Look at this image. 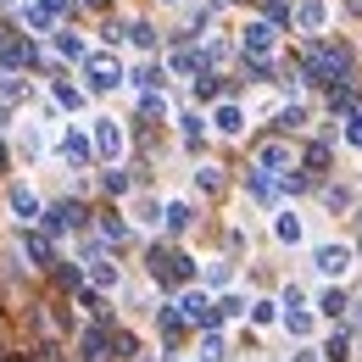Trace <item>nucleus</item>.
Returning a JSON list of instances; mask_svg holds the SVG:
<instances>
[{
    "mask_svg": "<svg viewBox=\"0 0 362 362\" xmlns=\"http://www.w3.org/2000/svg\"><path fill=\"white\" fill-rule=\"evenodd\" d=\"M284 307H290V313H284V329H290V334H296V340H307V334H313V307H307V296H301V290H290V296H284Z\"/></svg>",
    "mask_w": 362,
    "mask_h": 362,
    "instance_id": "6",
    "label": "nucleus"
},
{
    "mask_svg": "<svg viewBox=\"0 0 362 362\" xmlns=\"http://www.w3.org/2000/svg\"><path fill=\"white\" fill-rule=\"evenodd\" d=\"M173 73H206V62H201V50H173Z\"/></svg>",
    "mask_w": 362,
    "mask_h": 362,
    "instance_id": "23",
    "label": "nucleus"
},
{
    "mask_svg": "<svg viewBox=\"0 0 362 362\" xmlns=\"http://www.w3.org/2000/svg\"><path fill=\"white\" fill-rule=\"evenodd\" d=\"M279 129L301 134V129H307V106H284V112H279Z\"/></svg>",
    "mask_w": 362,
    "mask_h": 362,
    "instance_id": "28",
    "label": "nucleus"
},
{
    "mask_svg": "<svg viewBox=\"0 0 362 362\" xmlns=\"http://www.w3.org/2000/svg\"><path fill=\"white\" fill-rule=\"evenodd\" d=\"M23 251H28V257H34L40 268H45L50 257H56V245H50V234H45V228H28V234H23Z\"/></svg>",
    "mask_w": 362,
    "mask_h": 362,
    "instance_id": "13",
    "label": "nucleus"
},
{
    "mask_svg": "<svg viewBox=\"0 0 362 362\" xmlns=\"http://www.w3.org/2000/svg\"><path fill=\"white\" fill-rule=\"evenodd\" d=\"M290 362H317V351H307V346H301V351H296Z\"/></svg>",
    "mask_w": 362,
    "mask_h": 362,
    "instance_id": "43",
    "label": "nucleus"
},
{
    "mask_svg": "<svg viewBox=\"0 0 362 362\" xmlns=\"http://www.w3.org/2000/svg\"><path fill=\"white\" fill-rule=\"evenodd\" d=\"M11 212H17L23 223H34V218H40L45 206H40V195H34V189H23V184H11Z\"/></svg>",
    "mask_w": 362,
    "mask_h": 362,
    "instance_id": "12",
    "label": "nucleus"
},
{
    "mask_svg": "<svg viewBox=\"0 0 362 362\" xmlns=\"http://www.w3.org/2000/svg\"><path fill=\"white\" fill-rule=\"evenodd\" d=\"M134 45L139 50H156V28H151V23H134Z\"/></svg>",
    "mask_w": 362,
    "mask_h": 362,
    "instance_id": "37",
    "label": "nucleus"
},
{
    "mask_svg": "<svg viewBox=\"0 0 362 362\" xmlns=\"http://www.w3.org/2000/svg\"><path fill=\"white\" fill-rule=\"evenodd\" d=\"M45 218V234H67V228H84L90 223V212L78 206V201H56L50 212H40Z\"/></svg>",
    "mask_w": 362,
    "mask_h": 362,
    "instance_id": "4",
    "label": "nucleus"
},
{
    "mask_svg": "<svg viewBox=\"0 0 362 362\" xmlns=\"http://www.w3.org/2000/svg\"><path fill=\"white\" fill-rule=\"evenodd\" d=\"M100 234H106V240H129V223H117V212H106V218H100Z\"/></svg>",
    "mask_w": 362,
    "mask_h": 362,
    "instance_id": "35",
    "label": "nucleus"
},
{
    "mask_svg": "<svg viewBox=\"0 0 362 362\" xmlns=\"http://www.w3.org/2000/svg\"><path fill=\"white\" fill-rule=\"evenodd\" d=\"M56 56H67V62H84V56H90L84 34H73V28H56Z\"/></svg>",
    "mask_w": 362,
    "mask_h": 362,
    "instance_id": "14",
    "label": "nucleus"
},
{
    "mask_svg": "<svg viewBox=\"0 0 362 362\" xmlns=\"http://www.w3.org/2000/svg\"><path fill=\"white\" fill-rule=\"evenodd\" d=\"M346 307H351L346 290H323V296H317V313H323V317H346Z\"/></svg>",
    "mask_w": 362,
    "mask_h": 362,
    "instance_id": "17",
    "label": "nucleus"
},
{
    "mask_svg": "<svg viewBox=\"0 0 362 362\" xmlns=\"http://www.w3.org/2000/svg\"><path fill=\"white\" fill-rule=\"evenodd\" d=\"M62 156H67V168H84V162L95 156L90 134H78V129H67V139H62Z\"/></svg>",
    "mask_w": 362,
    "mask_h": 362,
    "instance_id": "10",
    "label": "nucleus"
},
{
    "mask_svg": "<svg viewBox=\"0 0 362 362\" xmlns=\"http://www.w3.org/2000/svg\"><path fill=\"white\" fill-rule=\"evenodd\" d=\"M179 313H184V323H195V329H212V323H218V301H206V290H184Z\"/></svg>",
    "mask_w": 362,
    "mask_h": 362,
    "instance_id": "5",
    "label": "nucleus"
},
{
    "mask_svg": "<svg viewBox=\"0 0 362 362\" xmlns=\"http://www.w3.org/2000/svg\"><path fill=\"white\" fill-rule=\"evenodd\" d=\"M56 106H67V112H84V90H73V84H56Z\"/></svg>",
    "mask_w": 362,
    "mask_h": 362,
    "instance_id": "29",
    "label": "nucleus"
},
{
    "mask_svg": "<svg viewBox=\"0 0 362 362\" xmlns=\"http://www.w3.org/2000/svg\"><path fill=\"white\" fill-rule=\"evenodd\" d=\"M78 346H84V357H90V362H106V357H112V329H100V323H95V329H84V340H78Z\"/></svg>",
    "mask_w": 362,
    "mask_h": 362,
    "instance_id": "11",
    "label": "nucleus"
},
{
    "mask_svg": "<svg viewBox=\"0 0 362 362\" xmlns=\"http://www.w3.org/2000/svg\"><path fill=\"white\" fill-rule=\"evenodd\" d=\"M28 62H34V45H0V67H6V73L28 67Z\"/></svg>",
    "mask_w": 362,
    "mask_h": 362,
    "instance_id": "19",
    "label": "nucleus"
},
{
    "mask_svg": "<svg viewBox=\"0 0 362 362\" xmlns=\"http://www.w3.org/2000/svg\"><path fill=\"white\" fill-rule=\"evenodd\" d=\"M134 84L139 90H162V84H168V67H162V62H145V67L134 73Z\"/></svg>",
    "mask_w": 362,
    "mask_h": 362,
    "instance_id": "21",
    "label": "nucleus"
},
{
    "mask_svg": "<svg viewBox=\"0 0 362 362\" xmlns=\"http://www.w3.org/2000/svg\"><path fill=\"white\" fill-rule=\"evenodd\" d=\"M84 78H90V90H117L129 73L117 56H84Z\"/></svg>",
    "mask_w": 362,
    "mask_h": 362,
    "instance_id": "1",
    "label": "nucleus"
},
{
    "mask_svg": "<svg viewBox=\"0 0 362 362\" xmlns=\"http://www.w3.org/2000/svg\"><path fill=\"white\" fill-rule=\"evenodd\" d=\"M134 218H139V223H162V206H156V201L145 195V201H139V206H134Z\"/></svg>",
    "mask_w": 362,
    "mask_h": 362,
    "instance_id": "36",
    "label": "nucleus"
},
{
    "mask_svg": "<svg viewBox=\"0 0 362 362\" xmlns=\"http://www.w3.org/2000/svg\"><path fill=\"white\" fill-rule=\"evenodd\" d=\"M323 357H329V362H346V357H351V329H340V334H329V346H323Z\"/></svg>",
    "mask_w": 362,
    "mask_h": 362,
    "instance_id": "22",
    "label": "nucleus"
},
{
    "mask_svg": "<svg viewBox=\"0 0 362 362\" xmlns=\"http://www.w3.org/2000/svg\"><path fill=\"white\" fill-rule=\"evenodd\" d=\"M273 45H279V40H273V23H245V28H240V50H245V62H268Z\"/></svg>",
    "mask_w": 362,
    "mask_h": 362,
    "instance_id": "2",
    "label": "nucleus"
},
{
    "mask_svg": "<svg viewBox=\"0 0 362 362\" xmlns=\"http://www.w3.org/2000/svg\"><path fill=\"white\" fill-rule=\"evenodd\" d=\"M90 145H95V156H106V162H112V156H123V129H117L112 117H100V123H95V134H90Z\"/></svg>",
    "mask_w": 362,
    "mask_h": 362,
    "instance_id": "8",
    "label": "nucleus"
},
{
    "mask_svg": "<svg viewBox=\"0 0 362 362\" xmlns=\"http://www.w3.org/2000/svg\"><path fill=\"white\" fill-rule=\"evenodd\" d=\"M340 129H346V145H357V151H362V100L346 112V123H340Z\"/></svg>",
    "mask_w": 362,
    "mask_h": 362,
    "instance_id": "26",
    "label": "nucleus"
},
{
    "mask_svg": "<svg viewBox=\"0 0 362 362\" xmlns=\"http://www.w3.org/2000/svg\"><path fill=\"white\" fill-rule=\"evenodd\" d=\"M357 323H362V301H357Z\"/></svg>",
    "mask_w": 362,
    "mask_h": 362,
    "instance_id": "46",
    "label": "nucleus"
},
{
    "mask_svg": "<svg viewBox=\"0 0 362 362\" xmlns=\"http://www.w3.org/2000/svg\"><path fill=\"white\" fill-rule=\"evenodd\" d=\"M201 362H228V346H223V334H206V346H201Z\"/></svg>",
    "mask_w": 362,
    "mask_h": 362,
    "instance_id": "30",
    "label": "nucleus"
},
{
    "mask_svg": "<svg viewBox=\"0 0 362 362\" xmlns=\"http://www.w3.org/2000/svg\"><path fill=\"white\" fill-rule=\"evenodd\" d=\"M251 168H262V173H290V168H296V145H284V139H262Z\"/></svg>",
    "mask_w": 362,
    "mask_h": 362,
    "instance_id": "3",
    "label": "nucleus"
},
{
    "mask_svg": "<svg viewBox=\"0 0 362 362\" xmlns=\"http://www.w3.org/2000/svg\"><path fill=\"white\" fill-rule=\"evenodd\" d=\"M307 168H313V179L329 168V145H323V139H317V145H307Z\"/></svg>",
    "mask_w": 362,
    "mask_h": 362,
    "instance_id": "34",
    "label": "nucleus"
},
{
    "mask_svg": "<svg viewBox=\"0 0 362 362\" xmlns=\"http://www.w3.org/2000/svg\"><path fill=\"white\" fill-rule=\"evenodd\" d=\"M95 284H100V290H117V284H123V268H117V262H95Z\"/></svg>",
    "mask_w": 362,
    "mask_h": 362,
    "instance_id": "27",
    "label": "nucleus"
},
{
    "mask_svg": "<svg viewBox=\"0 0 362 362\" xmlns=\"http://www.w3.org/2000/svg\"><path fill=\"white\" fill-rule=\"evenodd\" d=\"M290 23H296V28H307V34H317V28L329 23V0H296Z\"/></svg>",
    "mask_w": 362,
    "mask_h": 362,
    "instance_id": "9",
    "label": "nucleus"
},
{
    "mask_svg": "<svg viewBox=\"0 0 362 362\" xmlns=\"http://www.w3.org/2000/svg\"><path fill=\"white\" fill-rule=\"evenodd\" d=\"M156 323H162V334H168V340H179L184 329H189V323H184V313H179V307H162V317H156Z\"/></svg>",
    "mask_w": 362,
    "mask_h": 362,
    "instance_id": "25",
    "label": "nucleus"
},
{
    "mask_svg": "<svg viewBox=\"0 0 362 362\" xmlns=\"http://www.w3.org/2000/svg\"><path fill=\"white\" fill-rule=\"evenodd\" d=\"M0 168H6V145H0Z\"/></svg>",
    "mask_w": 362,
    "mask_h": 362,
    "instance_id": "44",
    "label": "nucleus"
},
{
    "mask_svg": "<svg viewBox=\"0 0 362 362\" xmlns=\"http://www.w3.org/2000/svg\"><path fill=\"white\" fill-rule=\"evenodd\" d=\"M84 6H106V0H84Z\"/></svg>",
    "mask_w": 362,
    "mask_h": 362,
    "instance_id": "45",
    "label": "nucleus"
},
{
    "mask_svg": "<svg viewBox=\"0 0 362 362\" xmlns=\"http://www.w3.org/2000/svg\"><path fill=\"white\" fill-rule=\"evenodd\" d=\"M40 151H45V139H40L34 129H28V134H23V156H40Z\"/></svg>",
    "mask_w": 362,
    "mask_h": 362,
    "instance_id": "41",
    "label": "nucleus"
},
{
    "mask_svg": "<svg viewBox=\"0 0 362 362\" xmlns=\"http://www.w3.org/2000/svg\"><path fill=\"white\" fill-rule=\"evenodd\" d=\"M313 268L323 273V279H346V268H351V245H317Z\"/></svg>",
    "mask_w": 362,
    "mask_h": 362,
    "instance_id": "7",
    "label": "nucleus"
},
{
    "mask_svg": "<svg viewBox=\"0 0 362 362\" xmlns=\"http://www.w3.org/2000/svg\"><path fill=\"white\" fill-rule=\"evenodd\" d=\"M323 201H329L334 212H346V206H351V189H323Z\"/></svg>",
    "mask_w": 362,
    "mask_h": 362,
    "instance_id": "38",
    "label": "nucleus"
},
{
    "mask_svg": "<svg viewBox=\"0 0 362 362\" xmlns=\"http://www.w3.org/2000/svg\"><path fill=\"white\" fill-rule=\"evenodd\" d=\"M162 223L173 228V234H184V228L195 223V218H189V201H168V212H162Z\"/></svg>",
    "mask_w": 362,
    "mask_h": 362,
    "instance_id": "20",
    "label": "nucleus"
},
{
    "mask_svg": "<svg viewBox=\"0 0 362 362\" xmlns=\"http://www.w3.org/2000/svg\"><path fill=\"white\" fill-rule=\"evenodd\" d=\"M262 23L284 28V23H290V6H284V0H268V6H262Z\"/></svg>",
    "mask_w": 362,
    "mask_h": 362,
    "instance_id": "32",
    "label": "nucleus"
},
{
    "mask_svg": "<svg viewBox=\"0 0 362 362\" xmlns=\"http://www.w3.org/2000/svg\"><path fill=\"white\" fill-rule=\"evenodd\" d=\"M106 195H129V173H106Z\"/></svg>",
    "mask_w": 362,
    "mask_h": 362,
    "instance_id": "39",
    "label": "nucleus"
},
{
    "mask_svg": "<svg viewBox=\"0 0 362 362\" xmlns=\"http://www.w3.org/2000/svg\"><path fill=\"white\" fill-rule=\"evenodd\" d=\"M34 6H45L50 17H62V11H67V0H34Z\"/></svg>",
    "mask_w": 362,
    "mask_h": 362,
    "instance_id": "42",
    "label": "nucleus"
},
{
    "mask_svg": "<svg viewBox=\"0 0 362 362\" xmlns=\"http://www.w3.org/2000/svg\"><path fill=\"white\" fill-rule=\"evenodd\" d=\"M195 189H206V195H212V189H223V168L201 162V168H195Z\"/></svg>",
    "mask_w": 362,
    "mask_h": 362,
    "instance_id": "24",
    "label": "nucleus"
},
{
    "mask_svg": "<svg viewBox=\"0 0 362 362\" xmlns=\"http://www.w3.org/2000/svg\"><path fill=\"white\" fill-rule=\"evenodd\" d=\"M245 189H251V201H262V206H273V195H279V189H273V173H262V168L245 173Z\"/></svg>",
    "mask_w": 362,
    "mask_h": 362,
    "instance_id": "15",
    "label": "nucleus"
},
{
    "mask_svg": "<svg viewBox=\"0 0 362 362\" xmlns=\"http://www.w3.org/2000/svg\"><path fill=\"white\" fill-rule=\"evenodd\" d=\"M17 95H23V84H17V73H6V78H0V100H17Z\"/></svg>",
    "mask_w": 362,
    "mask_h": 362,
    "instance_id": "40",
    "label": "nucleus"
},
{
    "mask_svg": "<svg viewBox=\"0 0 362 362\" xmlns=\"http://www.w3.org/2000/svg\"><path fill=\"white\" fill-rule=\"evenodd\" d=\"M201 129H206V123H201V112H184V145H189V151L201 145Z\"/></svg>",
    "mask_w": 362,
    "mask_h": 362,
    "instance_id": "31",
    "label": "nucleus"
},
{
    "mask_svg": "<svg viewBox=\"0 0 362 362\" xmlns=\"http://www.w3.org/2000/svg\"><path fill=\"white\" fill-rule=\"evenodd\" d=\"M273 234H279L284 245H301V240H307V228H301L296 212H279V218H273Z\"/></svg>",
    "mask_w": 362,
    "mask_h": 362,
    "instance_id": "16",
    "label": "nucleus"
},
{
    "mask_svg": "<svg viewBox=\"0 0 362 362\" xmlns=\"http://www.w3.org/2000/svg\"><path fill=\"white\" fill-rule=\"evenodd\" d=\"M195 95H201V100H218V95H223V78H206V73H195Z\"/></svg>",
    "mask_w": 362,
    "mask_h": 362,
    "instance_id": "33",
    "label": "nucleus"
},
{
    "mask_svg": "<svg viewBox=\"0 0 362 362\" xmlns=\"http://www.w3.org/2000/svg\"><path fill=\"white\" fill-rule=\"evenodd\" d=\"M212 129H218V134H240V129H245V112H240V106H218Z\"/></svg>",
    "mask_w": 362,
    "mask_h": 362,
    "instance_id": "18",
    "label": "nucleus"
}]
</instances>
